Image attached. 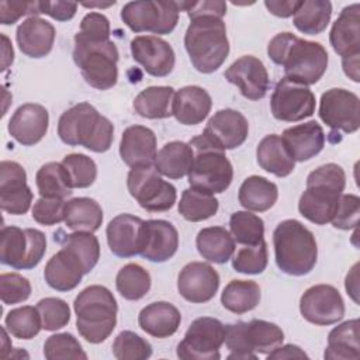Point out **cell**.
<instances>
[{"instance_id": "1", "label": "cell", "mask_w": 360, "mask_h": 360, "mask_svg": "<svg viewBox=\"0 0 360 360\" xmlns=\"http://www.w3.org/2000/svg\"><path fill=\"white\" fill-rule=\"evenodd\" d=\"M267 55L283 66L285 77L305 86L315 84L328 68V52L322 44L302 39L292 32L274 35L267 45Z\"/></svg>"}, {"instance_id": "2", "label": "cell", "mask_w": 360, "mask_h": 360, "mask_svg": "<svg viewBox=\"0 0 360 360\" xmlns=\"http://www.w3.org/2000/svg\"><path fill=\"white\" fill-rule=\"evenodd\" d=\"M346 187V173L336 163H326L307 177V188L298 201L300 214L315 225H326L335 217Z\"/></svg>"}, {"instance_id": "3", "label": "cell", "mask_w": 360, "mask_h": 360, "mask_svg": "<svg viewBox=\"0 0 360 360\" xmlns=\"http://www.w3.org/2000/svg\"><path fill=\"white\" fill-rule=\"evenodd\" d=\"M58 135L69 146H83L91 152L103 153L111 148L114 125L91 104L79 103L60 115Z\"/></svg>"}, {"instance_id": "4", "label": "cell", "mask_w": 360, "mask_h": 360, "mask_svg": "<svg viewBox=\"0 0 360 360\" xmlns=\"http://www.w3.org/2000/svg\"><path fill=\"white\" fill-rule=\"evenodd\" d=\"M184 46L198 72L208 75L218 70L229 55L225 22L215 15L193 18L184 34Z\"/></svg>"}, {"instance_id": "5", "label": "cell", "mask_w": 360, "mask_h": 360, "mask_svg": "<svg viewBox=\"0 0 360 360\" xmlns=\"http://www.w3.org/2000/svg\"><path fill=\"white\" fill-rule=\"evenodd\" d=\"M76 328L89 343L104 342L115 329L118 305L112 292L104 285H89L75 298Z\"/></svg>"}, {"instance_id": "6", "label": "cell", "mask_w": 360, "mask_h": 360, "mask_svg": "<svg viewBox=\"0 0 360 360\" xmlns=\"http://www.w3.org/2000/svg\"><path fill=\"white\" fill-rule=\"evenodd\" d=\"M273 246L277 267L285 274L305 276L316 264L315 236L297 219H284L276 226Z\"/></svg>"}, {"instance_id": "7", "label": "cell", "mask_w": 360, "mask_h": 360, "mask_svg": "<svg viewBox=\"0 0 360 360\" xmlns=\"http://www.w3.org/2000/svg\"><path fill=\"white\" fill-rule=\"evenodd\" d=\"M118 49L111 39L75 35L73 60L87 84L97 90H108L118 80Z\"/></svg>"}, {"instance_id": "8", "label": "cell", "mask_w": 360, "mask_h": 360, "mask_svg": "<svg viewBox=\"0 0 360 360\" xmlns=\"http://www.w3.org/2000/svg\"><path fill=\"white\" fill-rule=\"evenodd\" d=\"M188 145L194 152L193 166L187 176L190 187L208 194L224 193L233 179V167L225 150L202 134L190 139Z\"/></svg>"}, {"instance_id": "9", "label": "cell", "mask_w": 360, "mask_h": 360, "mask_svg": "<svg viewBox=\"0 0 360 360\" xmlns=\"http://www.w3.org/2000/svg\"><path fill=\"white\" fill-rule=\"evenodd\" d=\"M284 333L280 326L263 319L238 321L225 325V346L228 360H256L257 354H269L283 345Z\"/></svg>"}, {"instance_id": "10", "label": "cell", "mask_w": 360, "mask_h": 360, "mask_svg": "<svg viewBox=\"0 0 360 360\" xmlns=\"http://www.w3.org/2000/svg\"><path fill=\"white\" fill-rule=\"evenodd\" d=\"M46 252L44 232L34 228L3 226L0 232V262L15 270H31Z\"/></svg>"}, {"instance_id": "11", "label": "cell", "mask_w": 360, "mask_h": 360, "mask_svg": "<svg viewBox=\"0 0 360 360\" xmlns=\"http://www.w3.org/2000/svg\"><path fill=\"white\" fill-rule=\"evenodd\" d=\"M180 11V1H129L121 10V20L134 32H152L158 37L176 28Z\"/></svg>"}, {"instance_id": "12", "label": "cell", "mask_w": 360, "mask_h": 360, "mask_svg": "<svg viewBox=\"0 0 360 360\" xmlns=\"http://www.w3.org/2000/svg\"><path fill=\"white\" fill-rule=\"evenodd\" d=\"M127 187L131 197L149 212L169 211L177 198L176 187L163 180L153 165L131 167Z\"/></svg>"}, {"instance_id": "13", "label": "cell", "mask_w": 360, "mask_h": 360, "mask_svg": "<svg viewBox=\"0 0 360 360\" xmlns=\"http://www.w3.org/2000/svg\"><path fill=\"white\" fill-rule=\"evenodd\" d=\"M225 340V325L211 316L194 319L183 340L177 345V357L183 360H219Z\"/></svg>"}, {"instance_id": "14", "label": "cell", "mask_w": 360, "mask_h": 360, "mask_svg": "<svg viewBox=\"0 0 360 360\" xmlns=\"http://www.w3.org/2000/svg\"><path fill=\"white\" fill-rule=\"evenodd\" d=\"M270 110L278 121H302L315 112V94L308 86L284 76L271 93Z\"/></svg>"}, {"instance_id": "15", "label": "cell", "mask_w": 360, "mask_h": 360, "mask_svg": "<svg viewBox=\"0 0 360 360\" xmlns=\"http://www.w3.org/2000/svg\"><path fill=\"white\" fill-rule=\"evenodd\" d=\"M318 114L329 128L353 134L360 127V100L346 89H329L321 96Z\"/></svg>"}, {"instance_id": "16", "label": "cell", "mask_w": 360, "mask_h": 360, "mask_svg": "<svg viewBox=\"0 0 360 360\" xmlns=\"http://www.w3.org/2000/svg\"><path fill=\"white\" fill-rule=\"evenodd\" d=\"M300 312L309 323L333 325L345 315V301L333 285L316 284L301 295Z\"/></svg>"}, {"instance_id": "17", "label": "cell", "mask_w": 360, "mask_h": 360, "mask_svg": "<svg viewBox=\"0 0 360 360\" xmlns=\"http://www.w3.org/2000/svg\"><path fill=\"white\" fill-rule=\"evenodd\" d=\"M32 202L24 167L13 160L0 163V207L11 215L25 214Z\"/></svg>"}, {"instance_id": "18", "label": "cell", "mask_w": 360, "mask_h": 360, "mask_svg": "<svg viewBox=\"0 0 360 360\" xmlns=\"http://www.w3.org/2000/svg\"><path fill=\"white\" fill-rule=\"evenodd\" d=\"M219 288V274L204 262H190L179 273V294L191 304H204L212 300Z\"/></svg>"}, {"instance_id": "19", "label": "cell", "mask_w": 360, "mask_h": 360, "mask_svg": "<svg viewBox=\"0 0 360 360\" xmlns=\"http://www.w3.org/2000/svg\"><path fill=\"white\" fill-rule=\"evenodd\" d=\"M131 53L143 70L153 77L172 73L176 55L172 45L156 35H138L131 41Z\"/></svg>"}, {"instance_id": "20", "label": "cell", "mask_w": 360, "mask_h": 360, "mask_svg": "<svg viewBox=\"0 0 360 360\" xmlns=\"http://www.w3.org/2000/svg\"><path fill=\"white\" fill-rule=\"evenodd\" d=\"M225 79L235 84L240 94L252 101L263 98L269 90V73L263 62L253 55L236 59L224 73Z\"/></svg>"}, {"instance_id": "21", "label": "cell", "mask_w": 360, "mask_h": 360, "mask_svg": "<svg viewBox=\"0 0 360 360\" xmlns=\"http://www.w3.org/2000/svg\"><path fill=\"white\" fill-rule=\"evenodd\" d=\"M249 134L245 115L236 110L225 108L217 111L207 122L202 135L215 146L228 150L240 146Z\"/></svg>"}, {"instance_id": "22", "label": "cell", "mask_w": 360, "mask_h": 360, "mask_svg": "<svg viewBox=\"0 0 360 360\" xmlns=\"http://www.w3.org/2000/svg\"><path fill=\"white\" fill-rule=\"evenodd\" d=\"M179 248V233L174 225L165 219L143 221L141 256L153 263L172 259Z\"/></svg>"}, {"instance_id": "23", "label": "cell", "mask_w": 360, "mask_h": 360, "mask_svg": "<svg viewBox=\"0 0 360 360\" xmlns=\"http://www.w3.org/2000/svg\"><path fill=\"white\" fill-rule=\"evenodd\" d=\"M49 114L48 110L35 103L20 105L8 121V134L18 143L32 146L38 143L48 132Z\"/></svg>"}, {"instance_id": "24", "label": "cell", "mask_w": 360, "mask_h": 360, "mask_svg": "<svg viewBox=\"0 0 360 360\" xmlns=\"http://www.w3.org/2000/svg\"><path fill=\"white\" fill-rule=\"evenodd\" d=\"M143 219L131 214L114 217L105 229L107 243L112 255L118 257H132L141 253Z\"/></svg>"}, {"instance_id": "25", "label": "cell", "mask_w": 360, "mask_h": 360, "mask_svg": "<svg viewBox=\"0 0 360 360\" xmlns=\"http://www.w3.org/2000/svg\"><path fill=\"white\" fill-rule=\"evenodd\" d=\"M156 155V135L152 129L143 125H132L122 132L120 156L127 166H152Z\"/></svg>"}, {"instance_id": "26", "label": "cell", "mask_w": 360, "mask_h": 360, "mask_svg": "<svg viewBox=\"0 0 360 360\" xmlns=\"http://www.w3.org/2000/svg\"><path fill=\"white\" fill-rule=\"evenodd\" d=\"M84 276V267L76 253L62 245L46 263L44 270V278L46 284L56 291H70L79 285Z\"/></svg>"}, {"instance_id": "27", "label": "cell", "mask_w": 360, "mask_h": 360, "mask_svg": "<svg viewBox=\"0 0 360 360\" xmlns=\"http://www.w3.org/2000/svg\"><path fill=\"white\" fill-rule=\"evenodd\" d=\"M329 41L333 51L343 58L360 55V6L353 3L346 6L329 34Z\"/></svg>"}, {"instance_id": "28", "label": "cell", "mask_w": 360, "mask_h": 360, "mask_svg": "<svg viewBox=\"0 0 360 360\" xmlns=\"http://www.w3.org/2000/svg\"><path fill=\"white\" fill-rule=\"evenodd\" d=\"M281 139L295 162L312 159L325 146V132L316 121H308L284 129Z\"/></svg>"}, {"instance_id": "29", "label": "cell", "mask_w": 360, "mask_h": 360, "mask_svg": "<svg viewBox=\"0 0 360 360\" xmlns=\"http://www.w3.org/2000/svg\"><path fill=\"white\" fill-rule=\"evenodd\" d=\"M55 35V27L49 21L38 15H32L18 25L15 39L24 55L39 59L52 51Z\"/></svg>"}, {"instance_id": "30", "label": "cell", "mask_w": 360, "mask_h": 360, "mask_svg": "<svg viewBox=\"0 0 360 360\" xmlns=\"http://www.w3.org/2000/svg\"><path fill=\"white\" fill-rule=\"evenodd\" d=\"M212 107L208 91L200 86H184L174 93L172 115L183 125H197L202 122Z\"/></svg>"}, {"instance_id": "31", "label": "cell", "mask_w": 360, "mask_h": 360, "mask_svg": "<svg viewBox=\"0 0 360 360\" xmlns=\"http://www.w3.org/2000/svg\"><path fill=\"white\" fill-rule=\"evenodd\" d=\"M180 311L167 301H156L143 307L138 315V323L148 335L165 339L174 335L180 326Z\"/></svg>"}, {"instance_id": "32", "label": "cell", "mask_w": 360, "mask_h": 360, "mask_svg": "<svg viewBox=\"0 0 360 360\" xmlns=\"http://www.w3.org/2000/svg\"><path fill=\"white\" fill-rule=\"evenodd\" d=\"M259 166L277 177H287L294 172L295 160L288 153L280 135H266L256 148Z\"/></svg>"}, {"instance_id": "33", "label": "cell", "mask_w": 360, "mask_h": 360, "mask_svg": "<svg viewBox=\"0 0 360 360\" xmlns=\"http://www.w3.org/2000/svg\"><path fill=\"white\" fill-rule=\"evenodd\" d=\"M193 148L181 141H172L162 146L155 159V169L165 177L177 180L188 176L193 166Z\"/></svg>"}, {"instance_id": "34", "label": "cell", "mask_w": 360, "mask_h": 360, "mask_svg": "<svg viewBox=\"0 0 360 360\" xmlns=\"http://www.w3.org/2000/svg\"><path fill=\"white\" fill-rule=\"evenodd\" d=\"M329 360H359V319H349L335 326L328 335V346L323 353Z\"/></svg>"}, {"instance_id": "35", "label": "cell", "mask_w": 360, "mask_h": 360, "mask_svg": "<svg viewBox=\"0 0 360 360\" xmlns=\"http://www.w3.org/2000/svg\"><path fill=\"white\" fill-rule=\"evenodd\" d=\"M195 245L198 253L211 263L224 264L235 253V240L224 226L202 228L195 238Z\"/></svg>"}, {"instance_id": "36", "label": "cell", "mask_w": 360, "mask_h": 360, "mask_svg": "<svg viewBox=\"0 0 360 360\" xmlns=\"http://www.w3.org/2000/svg\"><path fill=\"white\" fill-rule=\"evenodd\" d=\"M278 198L277 186L263 176H249L239 187V204L248 211L264 212L270 210Z\"/></svg>"}, {"instance_id": "37", "label": "cell", "mask_w": 360, "mask_h": 360, "mask_svg": "<svg viewBox=\"0 0 360 360\" xmlns=\"http://www.w3.org/2000/svg\"><path fill=\"white\" fill-rule=\"evenodd\" d=\"M174 89L170 86H150L143 89L132 103L135 112L148 120H162L172 115Z\"/></svg>"}, {"instance_id": "38", "label": "cell", "mask_w": 360, "mask_h": 360, "mask_svg": "<svg viewBox=\"0 0 360 360\" xmlns=\"http://www.w3.org/2000/svg\"><path fill=\"white\" fill-rule=\"evenodd\" d=\"M65 224L73 231L96 232L103 224V210L93 198H72L66 201Z\"/></svg>"}, {"instance_id": "39", "label": "cell", "mask_w": 360, "mask_h": 360, "mask_svg": "<svg viewBox=\"0 0 360 360\" xmlns=\"http://www.w3.org/2000/svg\"><path fill=\"white\" fill-rule=\"evenodd\" d=\"M332 15V4L328 0L300 1L294 13L292 22L295 28L307 35H316L326 30Z\"/></svg>"}, {"instance_id": "40", "label": "cell", "mask_w": 360, "mask_h": 360, "mask_svg": "<svg viewBox=\"0 0 360 360\" xmlns=\"http://www.w3.org/2000/svg\"><path fill=\"white\" fill-rule=\"evenodd\" d=\"M259 301L260 287L253 280H232L221 294L222 307L236 315L252 311L257 307Z\"/></svg>"}, {"instance_id": "41", "label": "cell", "mask_w": 360, "mask_h": 360, "mask_svg": "<svg viewBox=\"0 0 360 360\" xmlns=\"http://www.w3.org/2000/svg\"><path fill=\"white\" fill-rule=\"evenodd\" d=\"M37 188L41 197L65 200L72 194V186L62 163L48 162L39 167L35 176Z\"/></svg>"}, {"instance_id": "42", "label": "cell", "mask_w": 360, "mask_h": 360, "mask_svg": "<svg viewBox=\"0 0 360 360\" xmlns=\"http://www.w3.org/2000/svg\"><path fill=\"white\" fill-rule=\"evenodd\" d=\"M218 207L219 201L214 197V194L198 191L190 187L183 191L177 210L184 219L190 222H200L214 217L218 211Z\"/></svg>"}, {"instance_id": "43", "label": "cell", "mask_w": 360, "mask_h": 360, "mask_svg": "<svg viewBox=\"0 0 360 360\" xmlns=\"http://www.w3.org/2000/svg\"><path fill=\"white\" fill-rule=\"evenodd\" d=\"M150 276L148 270L136 263H128L120 269L115 277L117 291L128 301L143 298L150 290Z\"/></svg>"}, {"instance_id": "44", "label": "cell", "mask_w": 360, "mask_h": 360, "mask_svg": "<svg viewBox=\"0 0 360 360\" xmlns=\"http://www.w3.org/2000/svg\"><path fill=\"white\" fill-rule=\"evenodd\" d=\"M4 326L17 339H32L42 329V322L37 307L24 305L11 309L4 318Z\"/></svg>"}, {"instance_id": "45", "label": "cell", "mask_w": 360, "mask_h": 360, "mask_svg": "<svg viewBox=\"0 0 360 360\" xmlns=\"http://www.w3.org/2000/svg\"><path fill=\"white\" fill-rule=\"evenodd\" d=\"M231 235L239 245H256L264 239L263 219L250 211H236L229 219Z\"/></svg>"}, {"instance_id": "46", "label": "cell", "mask_w": 360, "mask_h": 360, "mask_svg": "<svg viewBox=\"0 0 360 360\" xmlns=\"http://www.w3.org/2000/svg\"><path fill=\"white\" fill-rule=\"evenodd\" d=\"M232 267L243 274H260L267 267V243L260 240L256 245H240L232 255Z\"/></svg>"}, {"instance_id": "47", "label": "cell", "mask_w": 360, "mask_h": 360, "mask_svg": "<svg viewBox=\"0 0 360 360\" xmlns=\"http://www.w3.org/2000/svg\"><path fill=\"white\" fill-rule=\"evenodd\" d=\"M62 245L70 248L80 259L84 267V274H89L100 259V243L93 232L75 231L73 233L65 235Z\"/></svg>"}, {"instance_id": "48", "label": "cell", "mask_w": 360, "mask_h": 360, "mask_svg": "<svg viewBox=\"0 0 360 360\" xmlns=\"http://www.w3.org/2000/svg\"><path fill=\"white\" fill-rule=\"evenodd\" d=\"M60 163L68 172L72 188H87L97 177L96 162L83 153H69Z\"/></svg>"}, {"instance_id": "49", "label": "cell", "mask_w": 360, "mask_h": 360, "mask_svg": "<svg viewBox=\"0 0 360 360\" xmlns=\"http://www.w3.org/2000/svg\"><path fill=\"white\" fill-rule=\"evenodd\" d=\"M112 354L118 360H146L152 356V346L135 332L122 330L112 342Z\"/></svg>"}, {"instance_id": "50", "label": "cell", "mask_w": 360, "mask_h": 360, "mask_svg": "<svg viewBox=\"0 0 360 360\" xmlns=\"http://www.w3.org/2000/svg\"><path fill=\"white\" fill-rule=\"evenodd\" d=\"M44 356L48 360L60 359H87L82 345L72 333H56L49 336L44 343Z\"/></svg>"}, {"instance_id": "51", "label": "cell", "mask_w": 360, "mask_h": 360, "mask_svg": "<svg viewBox=\"0 0 360 360\" xmlns=\"http://www.w3.org/2000/svg\"><path fill=\"white\" fill-rule=\"evenodd\" d=\"M37 309L41 316L42 329L58 330L66 326L70 321V308L66 301L56 297H46L37 302Z\"/></svg>"}, {"instance_id": "52", "label": "cell", "mask_w": 360, "mask_h": 360, "mask_svg": "<svg viewBox=\"0 0 360 360\" xmlns=\"http://www.w3.org/2000/svg\"><path fill=\"white\" fill-rule=\"evenodd\" d=\"M31 295V283L18 273H3L0 276V297L3 304L13 305L24 302Z\"/></svg>"}, {"instance_id": "53", "label": "cell", "mask_w": 360, "mask_h": 360, "mask_svg": "<svg viewBox=\"0 0 360 360\" xmlns=\"http://www.w3.org/2000/svg\"><path fill=\"white\" fill-rule=\"evenodd\" d=\"M66 201L62 198L39 197L32 205V218L35 222L51 226L65 221Z\"/></svg>"}, {"instance_id": "54", "label": "cell", "mask_w": 360, "mask_h": 360, "mask_svg": "<svg viewBox=\"0 0 360 360\" xmlns=\"http://www.w3.org/2000/svg\"><path fill=\"white\" fill-rule=\"evenodd\" d=\"M360 215V198L356 194H342L338 210L330 224L336 229L349 231L357 226Z\"/></svg>"}, {"instance_id": "55", "label": "cell", "mask_w": 360, "mask_h": 360, "mask_svg": "<svg viewBox=\"0 0 360 360\" xmlns=\"http://www.w3.org/2000/svg\"><path fill=\"white\" fill-rule=\"evenodd\" d=\"M39 14L38 1H0V24L13 25L22 15Z\"/></svg>"}, {"instance_id": "56", "label": "cell", "mask_w": 360, "mask_h": 360, "mask_svg": "<svg viewBox=\"0 0 360 360\" xmlns=\"http://www.w3.org/2000/svg\"><path fill=\"white\" fill-rule=\"evenodd\" d=\"M180 10H184L190 20L201 15H215L222 18L226 14V3L221 0L180 1Z\"/></svg>"}, {"instance_id": "57", "label": "cell", "mask_w": 360, "mask_h": 360, "mask_svg": "<svg viewBox=\"0 0 360 360\" xmlns=\"http://www.w3.org/2000/svg\"><path fill=\"white\" fill-rule=\"evenodd\" d=\"M79 34L89 38L110 39V21L101 13H97V11L87 13L82 18Z\"/></svg>"}, {"instance_id": "58", "label": "cell", "mask_w": 360, "mask_h": 360, "mask_svg": "<svg viewBox=\"0 0 360 360\" xmlns=\"http://www.w3.org/2000/svg\"><path fill=\"white\" fill-rule=\"evenodd\" d=\"M39 14H46L56 21H69L77 11V4L72 1H38Z\"/></svg>"}, {"instance_id": "59", "label": "cell", "mask_w": 360, "mask_h": 360, "mask_svg": "<svg viewBox=\"0 0 360 360\" xmlns=\"http://www.w3.org/2000/svg\"><path fill=\"white\" fill-rule=\"evenodd\" d=\"M264 6L266 8L277 15V17H281V18H287L290 15H294L295 10L298 8L300 6V1H295V0H266L264 1Z\"/></svg>"}, {"instance_id": "60", "label": "cell", "mask_w": 360, "mask_h": 360, "mask_svg": "<svg viewBox=\"0 0 360 360\" xmlns=\"http://www.w3.org/2000/svg\"><path fill=\"white\" fill-rule=\"evenodd\" d=\"M267 359L270 360H280V359H308V354L295 345H284L274 349L271 353L267 354Z\"/></svg>"}, {"instance_id": "61", "label": "cell", "mask_w": 360, "mask_h": 360, "mask_svg": "<svg viewBox=\"0 0 360 360\" xmlns=\"http://www.w3.org/2000/svg\"><path fill=\"white\" fill-rule=\"evenodd\" d=\"M359 58L360 55L350 56V58H343L342 59V66L345 75L352 79L353 82H360V75H359Z\"/></svg>"}, {"instance_id": "62", "label": "cell", "mask_w": 360, "mask_h": 360, "mask_svg": "<svg viewBox=\"0 0 360 360\" xmlns=\"http://www.w3.org/2000/svg\"><path fill=\"white\" fill-rule=\"evenodd\" d=\"M357 267L359 264L356 263L350 273L346 276V283H345V287H346V291L347 294L354 300V302H359V298H357Z\"/></svg>"}, {"instance_id": "63", "label": "cell", "mask_w": 360, "mask_h": 360, "mask_svg": "<svg viewBox=\"0 0 360 360\" xmlns=\"http://www.w3.org/2000/svg\"><path fill=\"white\" fill-rule=\"evenodd\" d=\"M1 39H3V65H1V70L4 72L14 60V51H13V46L10 44V39L1 34Z\"/></svg>"}, {"instance_id": "64", "label": "cell", "mask_w": 360, "mask_h": 360, "mask_svg": "<svg viewBox=\"0 0 360 360\" xmlns=\"http://www.w3.org/2000/svg\"><path fill=\"white\" fill-rule=\"evenodd\" d=\"M112 4H115V1H111V3H83V6H86V7H110V6H112Z\"/></svg>"}]
</instances>
